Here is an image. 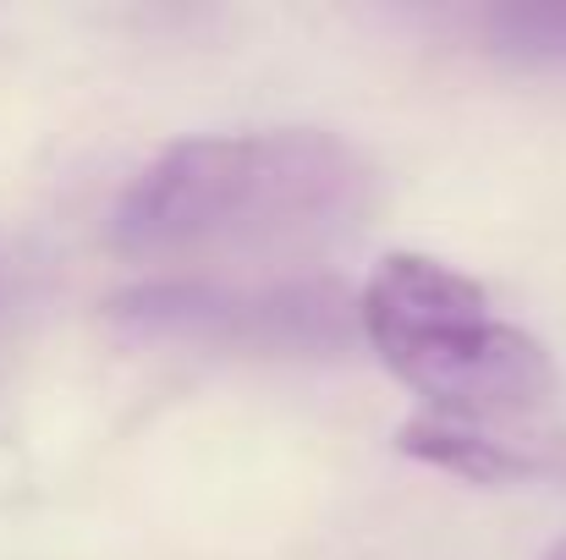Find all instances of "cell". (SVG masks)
Masks as SVG:
<instances>
[{
    "label": "cell",
    "instance_id": "cell-1",
    "mask_svg": "<svg viewBox=\"0 0 566 560\" xmlns=\"http://www.w3.org/2000/svg\"><path fill=\"white\" fill-rule=\"evenodd\" d=\"M379 209L364 149L336 133L281 127L171 144L116 203V242L138 258L292 253L353 236Z\"/></svg>",
    "mask_w": 566,
    "mask_h": 560
},
{
    "label": "cell",
    "instance_id": "cell-2",
    "mask_svg": "<svg viewBox=\"0 0 566 560\" xmlns=\"http://www.w3.org/2000/svg\"><path fill=\"white\" fill-rule=\"evenodd\" d=\"M358 314L379 363L446 418L517 429L562 401L556 358L506 325L479 281L429 253H385Z\"/></svg>",
    "mask_w": 566,
    "mask_h": 560
},
{
    "label": "cell",
    "instance_id": "cell-3",
    "mask_svg": "<svg viewBox=\"0 0 566 560\" xmlns=\"http://www.w3.org/2000/svg\"><path fill=\"white\" fill-rule=\"evenodd\" d=\"M111 319L138 341L171 347H214V352H253V358H314L342 352L364 330L358 303L336 281L303 286H138L111 303Z\"/></svg>",
    "mask_w": 566,
    "mask_h": 560
},
{
    "label": "cell",
    "instance_id": "cell-4",
    "mask_svg": "<svg viewBox=\"0 0 566 560\" xmlns=\"http://www.w3.org/2000/svg\"><path fill=\"white\" fill-rule=\"evenodd\" d=\"M401 456L440 467L468 484H534L562 473V440H534L523 429H495V423H468L446 412H418L396 429Z\"/></svg>",
    "mask_w": 566,
    "mask_h": 560
},
{
    "label": "cell",
    "instance_id": "cell-5",
    "mask_svg": "<svg viewBox=\"0 0 566 560\" xmlns=\"http://www.w3.org/2000/svg\"><path fill=\"white\" fill-rule=\"evenodd\" d=\"M484 33L506 55L566 61V6H501L484 17Z\"/></svg>",
    "mask_w": 566,
    "mask_h": 560
},
{
    "label": "cell",
    "instance_id": "cell-6",
    "mask_svg": "<svg viewBox=\"0 0 566 560\" xmlns=\"http://www.w3.org/2000/svg\"><path fill=\"white\" fill-rule=\"evenodd\" d=\"M545 560H566V539H562V545H556V550H551V556H545Z\"/></svg>",
    "mask_w": 566,
    "mask_h": 560
}]
</instances>
